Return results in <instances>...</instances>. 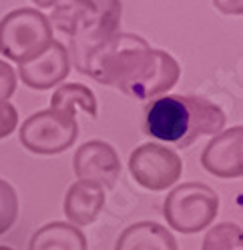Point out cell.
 <instances>
[{"label": "cell", "instance_id": "obj_1", "mask_svg": "<svg viewBox=\"0 0 243 250\" xmlns=\"http://www.w3.org/2000/svg\"><path fill=\"white\" fill-rule=\"evenodd\" d=\"M83 74L131 98L149 100L169 92L177 84L181 68L169 52L151 48L145 38L117 32L91 52Z\"/></svg>", "mask_w": 243, "mask_h": 250}, {"label": "cell", "instance_id": "obj_2", "mask_svg": "<svg viewBox=\"0 0 243 250\" xmlns=\"http://www.w3.org/2000/svg\"><path fill=\"white\" fill-rule=\"evenodd\" d=\"M225 112L201 96L169 94L153 98L145 108V134L187 148L205 134H219L225 126Z\"/></svg>", "mask_w": 243, "mask_h": 250}, {"label": "cell", "instance_id": "obj_3", "mask_svg": "<svg viewBox=\"0 0 243 250\" xmlns=\"http://www.w3.org/2000/svg\"><path fill=\"white\" fill-rule=\"evenodd\" d=\"M121 14V0H69L56 4L49 20L50 26L71 36L74 68L83 72L91 52L119 32Z\"/></svg>", "mask_w": 243, "mask_h": 250}, {"label": "cell", "instance_id": "obj_4", "mask_svg": "<svg viewBox=\"0 0 243 250\" xmlns=\"http://www.w3.org/2000/svg\"><path fill=\"white\" fill-rule=\"evenodd\" d=\"M219 212V196L207 184L185 182L169 192L163 214L169 228L183 234H195L207 228Z\"/></svg>", "mask_w": 243, "mask_h": 250}, {"label": "cell", "instance_id": "obj_5", "mask_svg": "<svg viewBox=\"0 0 243 250\" xmlns=\"http://www.w3.org/2000/svg\"><path fill=\"white\" fill-rule=\"evenodd\" d=\"M50 42V20L36 8H18L0 20V52L18 64L45 50Z\"/></svg>", "mask_w": 243, "mask_h": 250}, {"label": "cell", "instance_id": "obj_6", "mask_svg": "<svg viewBox=\"0 0 243 250\" xmlns=\"http://www.w3.org/2000/svg\"><path fill=\"white\" fill-rule=\"evenodd\" d=\"M78 138L76 118L52 108L34 112L20 126V142L34 154H58L69 150Z\"/></svg>", "mask_w": 243, "mask_h": 250}, {"label": "cell", "instance_id": "obj_7", "mask_svg": "<svg viewBox=\"0 0 243 250\" xmlns=\"http://www.w3.org/2000/svg\"><path fill=\"white\" fill-rule=\"evenodd\" d=\"M129 170L143 188L159 192L167 190L181 178L183 162L175 150L155 142H147L131 152Z\"/></svg>", "mask_w": 243, "mask_h": 250}, {"label": "cell", "instance_id": "obj_8", "mask_svg": "<svg viewBox=\"0 0 243 250\" xmlns=\"http://www.w3.org/2000/svg\"><path fill=\"white\" fill-rule=\"evenodd\" d=\"M73 168L78 180H89L100 184L103 188H113L121 176V158L109 142L89 140L76 148Z\"/></svg>", "mask_w": 243, "mask_h": 250}, {"label": "cell", "instance_id": "obj_9", "mask_svg": "<svg viewBox=\"0 0 243 250\" xmlns=\"http://www.w3.org/2000/svg\"><path fill=\"white\" fill-rule=\"evenodd\" d=\"M71 72V54L65 44L52 42L34 54L32 58L18 64V76L28 88L34 90H47L60 84Z\"/></svg>", "mask_w": 243, "mask_h": 250}, {"label": "cell", "instance_id": "obj_10", "mask_svg": "<svg viewBox=\"0 0 243 250\" xmlns=\"http://www.w3.org/2000/svg\"><path fill=\"white\" fill-rule=\"evenodd\" d=\"M201 164L219 178H239L243 174V128L235 126L215 134L201 154Z\"/></svg>", "mask_w": 243, "mask_h": 250}, {"label": "cell", "instance_id": "obj_11", "mask_svg": "<svg viewBox=\"0 0 243 250\" xmlns=\"http://www.w3.org/2000/svg\"><path fill=\"white\" fill-rule=\"evenodd\" d=\"M105 206V188L97 182L76 180L65 196V214L73 226H89Z\"/></svg>", "mask_w": 243, "mask_h": 250}, {"label": "cell", "instance_id": "obj_12", "mask_svg": "<svg viewBox=\"0 0 243 250\" xmlns=\"http://www.w3.org/2000/svg\"><path fill=\"white\" fill-rule=\"evenodd\" d=\"M115 250H179L169 228L151 220L131 224L119 236Z\"/></svg>", "mask_w": 243, "mask_h": 250}, {"label": "cell", "instance_id": "obj_13", "mask_svg": "<svg viewBox=\"0 0 243 250\" xmlns=\"http://www.w3.org/2000/svg\"><path fill=\"white\" fill-rule=\"evenodd\" d=\"M28 250H87V236L69 222H50L32 234Z\"/></svg>", "mask_w": 243, "mask_h": 250}, {"label": "cell", "instance_id": "obj_14", "mask_svg": "<svg viewBox=\"0 0 243 250\" xmlns=\"http://www.w3.org/2000/svg\"><path fill=\"white\" fill-rule=\"evenodd\" d=\"M50 108L74 118V110L83 108L91 118L97 116V96L95 92L85 84H63L58 86L50 98Z\"/></svg>", "mask_w": 243, "mask_h": 250}, {"label": "cell", "instance_id": "obj_15", "mask_svg": "<svg viewBox=\"0 0 243 250\" xmlns=\"http://www.w3.org/2000/svg\"><path fill=\"white\" fill-rule=\"evenodd\" d=\"M241 248V226L233 222H221L209 228L201 250H239Z\"/></svg>", "mask_w": 243, "mask_h": 250}, {"label": "cell", "instance_id": "obj_16", "mask_svg": "<svg viewBox=\"0 0 243 250\" xmlns=\"http://www.w3.org/2000/svg\"><path fill=\"white\" fill-rule=\"evenodd\" d=\"M18 216V196L12 184L0 178V236L8 232Z\"/></svg>", "mask_w": 243, "mask_h": 250}, {"label": "cell", "instance_id": "obj_17", "mask_svg": "<svg viewBox=\"0 0 243 250\" xmlns=\"http://www.w3.org/2000/svg\"><path fill=\"white\" fill-rule=\"evenodd\" d=\"M18 126V112L8 100L0 102V138L10 136Z\"/></svg>", "mask_w": 243, "mask_h": 250}, {"label": "cell", "instance_id": "obj_18", "mask_svg": "<svg viewBox=\"0 0 243 250\" xmlns=\"http://www.w3.org/2000/svg\"><path fill=\"white\" fill-rule=\"evenodd\" d=\"M16 90V74L8 62L0 60V102L8 100Z\"/></svg>", "mask_w": 243, "mask_h": 250}, {"label": "cell", "instance_id": "obj_19", "mask_svg": "<svg viewBox=\"0 0 243 250\" xmlns=\"http://www.w3.org/2000/svg\"><path fill=\"white\" fill-rule=\"evenodd\" d=\"M213 4L223 14H241L243 12V0H213Z\"/></svg>", "mask_w": 243, "mask_h": 250}, {"label": "cell", "instance_id": "obj_20", "mask_svg": "<svg viewBox=\"0 0 243 250\" xmlns=\"http://www.w3.org/2000/svg\"><path fill=\"white\" fill-rule=\"evenodd\" d=\"M34 4H38L40 8H50V6H56L60 0H32Z\"/></svg>", "mask_w": 243, "mask_h": 250}, {"label": "cell", "instance_id": "obj_21", "mask_svg": "<svg viewBox=\"0 0 243 250\" xmlns=\"http://www.w3.org/2000/svg\"><path fill=\"white\" fill-rule=\"evenodd\" d=\"M0 250H14V248H10V246H4V244H2V246H0Z\"/></svg>", "mask_w": 243, "mask_h": 250}]
</instances>
